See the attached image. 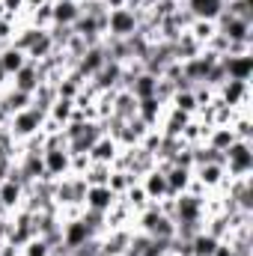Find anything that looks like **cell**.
I'll use <instances>...</instances> for the list:
<instances>
[{
	"mask_svg": "<svg viewBox=\"0 0 253 256\" xmlns=\"http://www.w3.org/2000/svg\"><path fill=\"white\" fill-rule=\"evenodd\" d=\"M140 188L146 191V196H149V202H164V200H170V188H167V179H164V170L155 164L149 173H143L140 179Z\"/></svg>",
	"mask_w": 253,
	"mask_h": 256,
	"instance_id": "obj_9",
	"label": "cell"
},
{
	"mask_svg": "<svg viewBox=\"0 0 253 256\" xmlns=\"http://www.w3.org/2000/svg\"><path fill=\"white\" fill-rule=\"evenodd\" d=\"M122 72L126 66L122 63H114V60H104V66L86 80L96 92H110V90H122Z\"/></svg>",
	"mask_w": 253,
	"mask_h": 256,
	"instance_id": "obj_7",
	"label": "cell"
},
{
	"mask_svg": "<svg viewBox=\"0 0 253 256\" xmlns=\"http://www.w3.org/2000/svg\"><path fill=\"white\" fill-rule=\"evenodd\" d=\"M226 0H182V9L196 21H218Z\"/></svg>",
	"mask_w": 253,
	"mask_h": 256,
	"instance_id": "obj_15",
	"label": "cell"
},
{
	"mask_svg": "<svg viewBox=\"0 0 253 256\" xmlns=\"http://www.w3.org/2000/svg\"><path fill=\"white\" fill-rule=\"evenodd\" d=\"M116 200H120V196L110 191L108 185H90V188H86V196H84V208L108 214V212L116 206Z\"/></svg>",
	"mask_w": 253,
	"mask_h": 256,
	"instance_id": "obj_14",
	"label": "cell"
},
{
	"mask_svg": "<svg viewBox=\"0 0 253 256\" xmlns=\"http://www.w3.org/2000/svg\"><path fill=\"white\" fill-rule=\"evenodd\" d=\"M51 256H54V254H51Z\"/></svg>",
	"mask_w": 253,
	"mask_h": 256,
	"instance_id": "obj_42",
	"label": "cell"
},
{
	"mask_svg": "<svg viewBox=\"0 0 253 256\" xmlns=\"http://www.w3.org/2000/svg\"><path fill=\"white\" fill-rule=\"evenodd\" d=\"M158 167L164 170L170 196H179V194H185L190 188V182H194V170H190V167H179V164H170V161H164V164H158Z\"/></svg>",
	"mask_w": 253,
	"mask_h": 256,
	"instance_id": "obj_13",
	"label": "cell"
},
{
	"mask_svg": "<svg viewBox=\"0 0 253 256\" xmlns=\"http://www.w3.org/2000/svg\"><path fill=\"white\" fill-rule=\"evenodd\" d=\"M200 51H202V45L190 36L188 30H182V36L173 42V57H176L179 63H185V60H190V57H196Z\"/></svg>",
	"mask_w": 253,
	"mask_h": 256,
	"instance_id": "obj_25",
	"label": "cell"
},
{
	"mask_svg": "<svg viewBox=\"0 0 253 256\" xmlns=\"http://www.w3.org/2000/svg\"><path fill=\"white\" fill-rule=\"evenodd\" d=\"M9 86V74L3 72V66H0V90H6Z\"/></svg>",
	"mask_w": 253,
	"mask_h": 256,
	"instance_id": "obj_39",
	"label": "cell"
},
{
	"mask_svg": "<svg viewBox=\"0 0 253 256\" xmlns=\"http://www.w3.org/2000/svg\"><path fill=\"white\" fill-rule=\"evenodd\" d=\"M120 149H122V146H120L110 134H102V137L92 143V149H90L86 155H90V161H92V164H110V167H114V161H116Z\"/></svg>",
	"mask_w": 253,
	"mask_h": 256,
	"instance_id": "obj_17",
	"label": "cell"
},
{
	"mask_svg": "<svg viewBox=\"0 0 253 256\" xmlns=\"http://www.w3.org/2000/svg\"><path fill=\"white\" fill-rule=\"evenodd\" d=\"M137 30H140V12L137 9H128V6L108 9V15H104V36H110V39H128Z\"/></svg>",
	"mask_w": 253,
	"mask_h": 256,
	"instance_id": "obj_3",
	"label": "cell"
},
{
	"mask_svg": "<svg viewBox=\"0 0 253 256\" xmlns=\"http://www.w3.org/2000/svg\"><path fill=\"white\" fill-rule=\"evenodd\" d=\"M42 164H45V176L51 182L63 179L72 173V152L66 146H51V149H42Z\"/></svg>",
	"mask_w": 253,
	"mask_h": 256,
	"instance_id": "obj_5",
	"label": "cell"
},
{
	"mask_svg": "<svg viewBox=\"0 0 253 256\" xmlns=\"http://www.w3.org/2000/svg\"><path fill=\"white\" fill-rule=\"evenodd\" d=\"M220 66L226 72V80H244V84L253 80V51L250 54H224Z\"/></svg>",
	"mask_w": 253,
	"mask_h": 256,
	"instance_id": "obj_8",
	"label": "cell"
},
{
	"mask_svg": "<svg viewBox=\"0 0 253 256\" xmlns=\"http://www.w3.org/2000/svg\"><path fill=\"white\" fill-rule=\"evenodd\" d=\"M218 242H220V238H214V236H208L206 230H200V232L190 238V256H212L214 248H218Z\"/></svg>",
	"mask_w": 253,
	"mask_h": 256,
	"instance_id": "obj_27",
	"label": "cell"
},
{
	"mask_svg": "<svg viewBox=\"0 0 253 256\" xmlns=\"http://www.w3.org/2000/svg\"><path fill=\"white\" fill-rule=\"evenodd\" d=\"M110 114L120 116V120H131V116H137V98H134L131 90H126V86H122V90H114Z\"/></svg>",
	"mask_w": 253,
	"mask_h": 256,
	"instance_id": "obj_21",
	"label": "cell"
},
{
	"mask_svg": "<svg viewBox=\"0 0 253 256\" xmlns=\"http://www.w3.org/2000/svg\"><path fill=\"white\" fill-rule=\"evenodd\" d=\"M27 63H30V57H27L18 45H12V42H9V45H3V48H0V66H3V72H6L9 78H12L15 72H21Z\"/></svg>",
	"mask_w": 253,
	"mask_h": 256,
	"instance_id": "obj_22",
	"label": "cell"
},
{
	"mask_svg": "<svg viewBox=\"0 0 253 256\" xmlns=\"http://www.w3.org/2000/svg\"><path fill=\"white\" fill-rule=\"evenodd\" d=\"M104 60H108V51H104V45L98 42V45H90V48H86V51L74 60V66H72V68H74L84 80H90V78H92V74L104 66Z\"/></svg>",
	"mask_w": 253,
	"mask_h": 256,
	"instance_id": "obj_10",
	"label": "cell"
},
{
	"mask_svg": "<svg viewBox=\"0 0 253 256\" xmlns=\"http://www.w3.org/2000/svg\"><path fill=\"white\" fill-rule=\"evenodd\" d=\"M120 200H122L128 208H131V214H137L140 208H146V206H149V196H146V191L140 188V182H134V185H131V188L120 196Z\"/></svg>",
	"mask_w": 253,
	"mask_h": 256,
	"instance_id": "obj_29",
	"label": "cell"
},
{
	"mask_svg": "<svg viewBox=\"0 0 253 256\" xmlns=\"http://www.w3.org/2000/svg\"><path fill=\"white\" fill-rule=\"evenodd\" d=\"M90 164H92L90 155H72V173H74V176H84V173L90 170Z\"/></svg>",
	"mask_w": 253,
	"mask_h": 256,
	"instance_id": "obj_35",
	"label": "cell"
},
{
	"mask_svg": "<svg viewBox=\"0 0 253 256\" xmlns=\"http://www.w3.org/2000/svg\"><path fill=\"white\" fill-rule=\"evenodd\" d=\"M12 167H15V158H12V155H0V182H3V179H9Z\"/></svg>",
	"mask_w": 253,
	"mask_h": 256,
	"instance_id": "obj_36",
	"label": "cell"
},
{
	"mask_svg": "<svg viewBox=\"0 0 253 256\" xmlns=\"http://www.w3.org/2000/svg\"><path fill=\"white\" fill-rule=\"evenodd\" d=\"M6 214H9V212H6V208H3V202H0V218H6Z\"/></svg>",
	"mask_w": 253,
	"mask_h": 256,
	"instance_id": "obj_40",
	"label": "cell"
},
{
	"mask_svg": "<svg viewBox=\"0 0 253 256\" xmlns=\"http://www.w3.org/2000/svg\"><path fill=\"white\" fill-rule=\"evenodd\" d=\"M212 256H238V250H236L230 242H218V248H214V254Z\"/></svg>",
	"mask_w": 253,
	"mask_h": 256,
	"instance_id": "obj_37",
	"label": "cell"
},
{
	"mask_svg": "<svg viewBox=\"0 0 253 256\" xmlns=\"http://www.w3.org/2000/svg\"><path fill=\"white\" fill-rule=\"evenodd\" d=\"M214 27L226 42H253V21H248V18H236L230 12H220Z\"/></svg>",
	"mask_w": 253,
	"mask_h": 256,
	"instance_id": "obj_4",
	"label": "cell"
},
{
	"mask_svg": "<svg viewBox=\"0 0 253 256\" xmlns=\"http://www.w3.org/2000/svg\"><path fill=\"white\" fill-rule=\"evenodd\" d=\"M137 182V176H131L128 170H116V167H110V179H108V188L116 194V196H122V194L131 188Z\"/></svg>",
	"mask_w": 253,
	"mask_h": 256,
	"instance_id": "obj_28",
	"label": "cell"
},
{
	"mask_svg": "<svg viewBox=\"0 0 253 256\" xmlns=\"http://www.w3.org/2000/svg\"><path fill=\"white\" fill-rule=\"evenodd\" d=\"M164 102H158L155 96H149V98H137V120L140 122H146L149 128H158L161 122V116H164Z\"/></svg>",
	"mask_w": 253,
	"mask_h": 256,
	"instance_id": "obj_20",
	"label": "cell"
},
{
	"mask_svg": "<svg viewBox=\"0 0 253 256\" xmlns=\"http://www.w3.org/2000/svg\"><path fill=\"white\" fill-rule=\"evenodd\" d=\"M126 90L134 92V98H149V96H155V90H158V78L149 74V72H140V74H134V78L128 80Z\"/></svg>",
	"mask_w": 253,
	"mask_h": 256,
	"instance_id": "obj_24",
	"label": "cell"
},
{
	"mask_svg": "<svg viewBox=\"0 0 253 256\" xmlns=\"http://www.w3.org/2000/svg\"><path fill=\"white\" fill-rule=\"evenodd\" d=\"M167 104L176 108V110H182V114H188V116H196V110H200L196 96H194V86H190V90H176V92L170 96Z\"/></svg>",
	"mask_w": 253,
	"mask_h": 256,
	"instance_id": "obj_26",
	"label": "cell"
},
{
	"mask_svg": "<svg viewBox=\"0 0 253 256\" xmlns=\"http://www.w3.org/2000/svg\"><path fill=\"white\" fill-rule=\"evenodd\" d=\"M218 63H220V57H218L214 51L202 48L196 57H190V60L182 63V74H185V80H188V84H202V80H206V74H208Z\"/></svg>",
	"mask_w": 253,
	"mask_h": 256,
	"instance_id": "obj_6",
	"label": "cell"
},
{
	"mask_svg": "<svg viewBox=\"0 0 253 256\" xmlns=\"http://www.w3.org/2000/svg\"><path fill=\"white\" fill-rule=\"evenodd\" d=\"M238 137L232 134V128L230 126H208V131H206V137H202V143L208 146V149H214V152H226L232 143H236Z\"/></svg>",
	"mask_w": 253,
	"mask_h": 256,
	"instance_id": "obj_19",
	"label": "cell"
},
{
	"mask_svg": "<svg viewBox=\"0 0 253 256\" xmlns=\"http://www.w3.org/2000/svg\"><path fill=\"white\" fill-rule=\"evenodd\" d=\"M42 80H45V74H42L39 63H33V60H30L21 72H15V74L9 78V86H12V90H18V92L33 96V92L39 90V84H42Z\"/></svg>",
	"mask_w": 253,
	"mask_h": 256,
	"instance_id": "obj_12",
	"label": "cell"
},
{
	"mask_svg": "<svg viewBox=\"0 0 253 256\" xmlns=\"http://www.w3.org/2000/svg\"><path fill=\"white\" fill-rule=\"evenodd\" d=\"M0 248H3V242H0Z\"/></svg>",
	"mask_w": 253,
	"mask_h": 256,
	"instance_id": "obj_41",
	"label": "cell"
},
{
	"mask_svg": "<svg viewBox=\"0 0 253 256\" xmlns=\"http://www.w3.org/2000/svg\"><path fill=\"white\" fill-rule=\"evenodd\" d=\"M194 179L206 188V191H218L226 179V170H224V161H212V164H200L194 167Z\"/></svg>",
	"mask_w": 253,
	"mask_h": 256,
	"instance_id": "obj_16",
	"label": "cell"
},
{
	"mask_svg": "<svg viewBox=\"0 0 253 256\" xmlns=\"http://www.w3.org/2000/svg\"><path fill=\"white\" fill-rule=\"evenodd\" d=\"M45 3H51V0H24L27 12H30V9H39V6H45Z\"/></svg>",
	"mask_w": 253,
	"mask_h": 256,
	"instance_id": "obj_38",
	"label": "cell"
},
{
	"mask_svg": "<svg viewBox=\"0 0 253 256\" xmlns=\"http://www.w3.org/2000/svg\"><path fill=\"white\" fill-rule=\"evenodd\" d=\"M224 12H230V15H236V18L253 21V0H226Z\"/></svg>",
	"mask_w": 253,
	"mask_h": 256,
	"instance_id": "obj_34",
	"label": "cell"
},
{
	"mask_svg": "<svg viewBox=\"0 0 253 256\" xmlns=\"http://www.w3.org/2000/svg\"><path fill=\"white\" fill-rule=\"evenodd\" d=\"M226 179H248L253 176V140H236L224 152Z\"/></svg>",
	"mask_w": 253,
	"mask_h": 256,
	"instance_id": "obj_2",
	"label": "cell"
},
{
	"mask_svg": "<svg viewBox=\"0 0 253 256\" xmlns=\"http://www.w3.org/2000/svg\"><path fill=\"white\" fill-rule=\"evenodd\" d=\"M86 185H108L110 179V164H90V170L84 173Z\"/></svg>",
	"mask_w": 253,
	"mask_h": 256,
	"instance_id": "obj_33",
	"label": "cell"
},
{
	"mask_svg": "<svg viewBox=\"0 0 253 256\" xmlns=\"http://www.w3.org/2000/svg\"><path fill=\"white\" fill-rule=\"evenodd\" d=\"M188 33L206 48V45L212 42V36L218 33V27H214V21H196V18H194V21L188 24Z\"/></svg>",
	"mask_w": 253,
	"mask_h": 256,
	"instance_id": "obj_30",
	"label": "cell"
},
{
	"mask_svg": "<svg viewBox=\"0 0 253 256\" xmlns=\"http://www.w3.org/2000/svg\"><path fill=\"white\" fill-rule=\"evenodd\" d=\"M24 200H27V188L21 185V179H18V176H12V173H9V179H3V182H0V202H3V208L12 214V212L24 208Z\"/></svg>",
	"mask_w": 253,
	"mask_h": 256,
	"instance_id": "obj_11",
	"label": "cell"
},
{
	"mask_svg": "<svg viewBox=\"0 0 253 256\" xmlns=\"http://www.w3.org/2000/svg\"><path fill=\"white\" fill-rule=\"evenodd\" d=\"M51 15H54V27H74V21L80 18V3L78 0H51Z\"/></svg>",
	"mask_w": 253,
	"mask_h": 256,
	"instance_id": "obj_18",
	"label": "cell"
},
{
	"mask_svg": "<svg viewBox=\"0 0 253 256\" xmlns=\"http://www.w3.org/2000/svg\"><path fill=\"white\" fill-rule=\"evenodd\" d=\"M230 128H232V134H236L238 140H253V120H250V114H238V116L230 122Z\"/></svg>",
	"mask_w": 253,
	"mask_h": 256,
	"instance_id": "obj_32",
	"label": "cell"
},
{
	"mask_svg": "<svg viewBox=\"0 0 253 256\" xmlns=\"http://www.w3.org/2000/svg\"><path fill=\"white\" fill-rule=\"evenodd\" d=\"M54 51H57V45H54L51 33H48V30H39V36H36V39L30 42V48H27V57H30L33 63H42V60H48Z\"/></svg>",
	"mask_w": 253,
	"mask_h": 256,
	"instance_id": "obj_23",
	"label": "cell"
},
{
	"mask_svg": "<svg viewBox=\"0 0 253 256\" xmlns=\"http://www.w3.org/2000/svg\"><path fill=\"white\" fill-rule=\"evenodd\" d=\"M51 254H54V248L39 236H33L24 248H18V256H51Z\"/></svg>",
	"mask_w": 253,
	"mask_h": 256,
	"instance_id": "obj_31",
	"label": "cell"
},
{
	"mask_svg": "<svg viewBox=\"0 0 253 256\" xmlns=\"http://www.w3.org/2000/svg\"><path fill=\"white\" fill-rule=\"evenodd\" d=\"M45 120H48V114L30 104V108H24V110L12 114V116L6 120V131L12 134V140H15V143H24L27 137L39 134V131L45 128Z\"/></svg>",
	"mask_w": 253,
	"mask_h": 256,
	"instance_id": "obj_1",
	"label": "cell"
}]
</instances>
